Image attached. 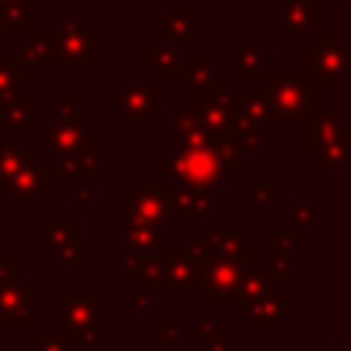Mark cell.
<instances>
[{
  "instance_id": "6da1fadb",
  "label": "cell",
  "mask_w": 351,
  "mask_h": 351,
  "mask_svg": "<svg viewBox=\"0 0 351 351\" xmlns=\"http://www.w3.org/2000/svg\"><path fill=\"white\" fill-rule=\"evenodd\" d=\"M304 151L326 170H348L351 156V118L343 107H313L307 115V134Z\"/></svg>"
},
{
  "instance_id": "7a4b0ae2",
  "label": "cell",
  "mask_w": 351,
  "mask_h": 351,
  "mask_svg": "<svg viewBox=\"0 0 351 351\" xmlns=\"http://www.w3.org/2000/svg\"><path fill=\"white\" fill-rule=\"evenodd\" d=\"M258 88H261V99L266 101L269 112L280 121L282 129H291L296 118H307L315 107L318 90L313 85V80L307 77V71H261L258 77Z\"/></svg>"
},
{
  "instance_id": "3957f363",
  "label": "cell",
  "mask_w": 351,
  "mask_h": 351,
  "mask_svg": "<svg viewBox=\"0 0 351 351\" xmlns=\"http://www.w3.org/2000/svg\"><path fill=\"white\" fill-rule=\"evenodd\" d=\"M304 71L318 93L337 96L351 82V52L343 30H321L304 49Z\"/></svg>"
},
{
  "instance_id": "277c9868",
  "label": "cell",
  "mask_w": 351,
  "mask_h": 351,
  "mask_svg": "<svg viewBox=\"0 0 351 351\" xmlns=\"http://www.w3.org/2000/svg\"><path fill=\"white\" fill-rule=\"evenodd\" d=\"M282 27L293 36V41H307V33L318 30V3L315 0H282L280 8Z\"/></svg>"
},
{
  "instance_id": "5b68a950",
  "label": "cell",
  "mask_w": 351,
  "mask_h": 351,
  "mask_svg": "<svg viewBox=\"0 0 351 351\" xmlns=\"http://www.w3.org/2000/svg\"><path fill=\"white\" fill-rule=\"evenodd\" d=\"M266 60V44H236L233 47V77L236 80H252L263 71Z\"/></svg>"
},
{
  "instance_id": "8992f818",
  "label": "cell",
  "mask_w": 351,
  "mask_h": 351,
  "mask_svg": "<svg viewBox=\"0 0 351 351\" xmlns=\"http://www.w3.org/2000/svg\"><path fill=\"white\" fill-rule=\"evenodd\" d=\"M291 222H296L302 230L318 228V211H315V195H293V203L282 211Z\"/></svg>"
},
{
  "instance_id": "52a82bcc",
  "label": "cell",
  "mask_w": 351,
  "mask_h": 351,
  "mask_svg": "<svg viewBox=\"0 0 351 351\" xmlns=\"http://www.w3.org/2000/svg\"><path fill=\"white\" fill-rule=\"evenodd\" d=\"M343 36H346V44H348V52H351V16L348 19H343Z\"/></svg>"
},
{
  "instance_id": "ba28073f",
  "label": "cell",
  "mask_w": 351,
  "mask_h": 351,
  "mask_svg": "<svg viewBox=\"0 0 351 351\" xmlns=\"http://www.w3.org/2000/svg\"><path fill=\"white\" fill-rule=\"evenodd\" d=\"M343 214L351 219V195H346V197H343Z\"/></svg>"
},
{
  "instance_id": "9c48e42d",
  "label": "cell",
  "mask_w": 351,
  "mask_h": 351,
  "mask_svg": "<svg viewBox=\"0 0 351 351\" xmlns=\"http://www.w3.org/2000/svg\"><path fill=\"white\" fill-rule=\"evenodd\" d=\"M343 271H346V280H351V255L343 261Z\"/></svg>"
},
{
  "instance_id": "30bf717a",
  "label": "cell",
  "mask_w": 351,
  "mask_h": 351,
  "mask_svg": "<svg viewBox=\"0 0 351 351\" xmlns=\"http://www.w3.org/2000/svg\"><path fill=\"white\" fill-rule=\"evenodd\" d=\"M343 5H348V8H351V0H343Z\"/></svg>"
},
{
  "instance_id": "8fae6325",
  "label": "cell",
  "mask_w": 351,
  "mask_h": 351,
  "mask_svg": "<svg viewBox=\"0 0 351 351\" xmlns=\"http://www.w3.org/2000/svg\"><path fill=\"white\" fill-rule=\"evenodd\" d=\"M315 3H318V5H321V3H329V0H315Z\"/></svg>"
},
{
  "instance_id": "7c38bea8",
  "label": "cell",
  "mask_w": 351,
  "mask_h": 351,
  "mask_svg": "<svg viewBox=\"0 0 351 351\" xmlns=\"http://www.w3.org/2000/svg\"><path fill=\"white\" fill-rule=\"evenodd\" d=\"M348 170H351V156H348Z\"/></svg>"
}]
</instances>
